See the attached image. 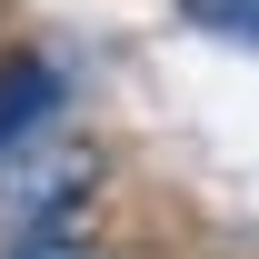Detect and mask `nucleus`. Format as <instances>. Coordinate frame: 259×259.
Here are the masks:
<instances>
[{
    "label": "nucleus",
    "instance_id": "nucleus-1",
    "mask_svg": "<svg viewBox=\"0 0 259 259\" xmlns=\"http://www.w3.org/2000/svg\"><path fill=\"white\" fill-rule=\"evenodd\" d=\"M100 199V150H20L0 169V229H80V209Z\"/></svg>",
    "mask_w": 259,
    "mask_h": 259
},
{
    "label": "nucleus",
    "instance_id": "nucleus-4",
    "mask_svg": "<svg viewBox=\"0 0 259 259\" xmlns=\"http://www.w3.org/2000/svg\"><path fill=\"white\" fill-rule=\"evenodd\" d=\"M0 259H110V249H100L90 229H20Z\"/></svg>",
    "mask_w": 259,
    "mask_h": 259
},
{
    "label": "nucleus",
    "instance_id": "nucleus-3",
    "mask_svg": "<svg viewBox=\"0 0 259 259\" xmlns=\"http://www.w3.org/2000/svg\"><path fill=\"white\" fill-rule=\"evenodd\" d=\"M180 20L209 30V40H249L259 50V0H180Z\"/></svg>",
    "mask_w": 259,
    "mask_h": 259
},
{
    "label": "nucleus",
    "instance_id": "nucleus-2",
    "mask_svg": "<svg viewBox=\"0 0 259 259\" xmlns=\"http://www.w3.org/2000/svg\"><path fill=\"white\" fill-rule=\"evenodd\" d=\"M60 120V60L50 50H0V169Z\"/></svg>",
    "mask_w": 259,
    "mask_h": 259
}]
</instances>
